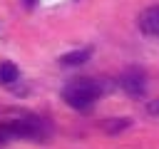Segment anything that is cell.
Returning <instances> with one entry per match:
<instances>
[{"instance_id": "1", "label": "cell", "mask_w": 159, "mask_h": 149, "mask_svg": "<svg viewBox=\"0 0 159 149\" xmlns=\"http://www.w3.org/2000/svg\"><path fill=\"white\" fill-rule=\"evenodd\" d=\"M104 92L102 82L99 79H92V77H82V79H72L65 89H62V99L72 107V109H89L99 94Z\"/></svg>"}, {"instance_id": "2", "label": "cell", "mask_w": 159, "mask_h": 149, "mask_svg": "<svg viewBox=\"0 0 159 149\" xmlns=\"http://www.w3.org/2000/svg\"><path fill=\"white\" fill-rule=\"evenodd\" d=\"M7 134L12 139H30V142H45L50 134V127L45 119L40 117H22V119H12L5 124Z\"/></svg>"}, {"instance_id": "3", "label": "cell", "mask_w": 159, "mask_h": 149, "mask_svg": "<svg viewBox=\"0 0 159 149\" xmlns=\"http://www.w3.org/2000/svg\"><path fill=\"white\" fill-rule=\"evenodd\" d=\"M119 87L129 94V97H142L147 92V74L139 67H129L119 74Z\"/></svg>"}, {"instance_id": "4", "label": "cell", "mask_w": 159, "mask_h": 149, "mask_svg": "<svg viewBox=\"0 0 159 149\" xmlns=\"http://www.w3.org/2000/svg\"><path fill=\"white\" fill-rule=\"evenodd\" d=\"M139 30L144 35H152V37H159V5H152L147 7L142 15H139Z\"/></svg>"}, {"instance_id": "5", "label": "cell", "mask_w": 159, "mask_h": 149, "mask_svg": "<svg viewBox=\"0 0 159 149\" xmlns=\"http://www.w3.org/2000/svg\"><path fill=\"white\" fill-rule=\"evenodd\" d=\"M89 57H92V50H89V47H82V50H75V52L62 55V57H60V65H65V67H77V65H84Z\"/></svg>"}, {"instance_id": "6", "label": "cell", "mask_w": 159, "mask_h": 149, "mask_svg": "<svg viewBox=\"0 0 159 149\" xmlns=\"http://www.w3.org/2000/svg\"><path fill=\"white\" fill-rule=\"evenodd\" d=\"M127 127H132V119H129V117H114V119H107V122L102 124V129H104L107 134H119V132H124Z\"/></svg>"}, {"instance_id": "7", "label": "cell", "mask_w": 159, "mask_h": 149, "mask_svg": "<svg viewBox=\"0 0 159 149\" xmlns=\"http://www.w3.org/2000/svg\"><path fill=\"white\" fill-rule=\"evenodd\" d=\"M17 77H20V72L12 62H0V84H12Z\"/></svg>"}, {"instance_id": "8", "label": "cell", "mask_w": 159, "mask_h": 149, "mask_svg": "<svg viewBox=\"0 0 159 149\" xmlns=\"http://www.w3.org/2000/svg\"><path fill=\"white\" fill-rule=\"evenodd\" d=\"M149 114H159V99H154V102L149 104Z\"/></svg>"}, {"instance_id": "9", "label": "cell", "mask_w": 159, "mask_h": 149, "mask_svg": "<svg viewBox=\"0 0 159 149\" xmlns=\"http://www.w3.org/2000/svg\"><path fill=\"white\" fill-rule=\"evenodd\" d=\"M37 5V0H25V7H35Z\"/></svg>"}]
</instances>
